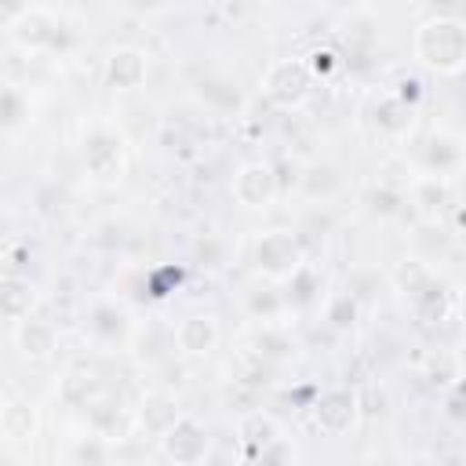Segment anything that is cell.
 <instances>
[{
  "label": "cell",
  "mask_w": 466,
  "mask_h": 466,
  "mask_svg": "<svg viewBox=\"0 0 466 466\" xmlns=\"http://www.w3.org/2000/svg\"><path fill=\"white\" fill-rule=\"evenodd\" d=\"M415 55L437 69L455 73L466 66V22L455 15H437L415 29Z\"/></svg>",
  "instance_id": "1"
},
{
  "label": "cell",
  "mask_w": 466,
  "mask_h": 466,
  "mask_svg": "<svg viewBox=\"0 0 466 466\" xmlns=\"http://www.w3.org/2000/svg\"><path fill=\"white\" fill-rule=\"evenodd\" d=\"M313 87V69L302 58H277L266 73H262V95L277 106V109H295L309 98Z\"/></svg>",
  "instance_id": "2"
},
{
  "label": "cell",
  "mask_w": 466,
  "mask_h": 466,
  "mask_svg": "<svg viewBox=\"0 0 466 466\" xmlns=\"http://www.w3.org/2000/svg\"><path fill=\"white\" fill-rule=\"evenodd\" d=\"M84 167L95 182H116L124 175V138L109 124H91V131L84 135Z\"/></svg>",
  "instance_id": "3"
},
{
  "label": "cell",
  "mask_w": 466,
  "mask_h": 466,
  "mask_svg": "<svg viewBox=\"0 0 466 466\" xmlns=\"http://www.w3.org/2000/svg\"><path fill=\"white\" fill-rule=\"evenodd\" d=\"M255 266L269 277H295L302 269V248L299 237L288 229H269L255 244Z\"/></svg>",
  "instance_id": "4"
},
{
  "label": "cell",
  "mask_w": 466,
  "mask_h": 466,
  "mask_svg": "<svg viewBox=\"0 0 466 466\" xmlns=\"http://www.w3.org/2000/svg\"><path fill=\"white\" fill-rule=\"evenodd\" d=\"M357 408H360V397L346 386H331L317 397L313 404V419L324 433H346L353 422H357Z\"/></svg>",
  "instance_id": "5"
},
{
  "label": "cell",
  "mask_w": 466,
  "mask_h": 466,
  "mask_svg": "<svg viewBox=\"0 0 466 466\" xmlns=\"http://www.w3.org/2000/svg\"><path fill=\"white\" fill-rule=\"evenodd\" d=\"M58 22L44 11V7H18L7 15V33L11 40H18L22 47H47L58 44Z\"/></svg>",
  "instance_id": "6"
},
{
  "label": "cell",
  "mask_w": 466,
  "mask_h": 466,
  "mask_svg": "<svg viewBox=\"0 0 466 466\" xmlns=\"http://www.w3.org/2000/svg\"><path fill=\"white\" fill-rule=\"evenodd\" d=\"M273 193H277V175H273V164L266 160H248L233 175V197L244 208H262L273 200Z\"/></svg>",
  "instance_id": "7"
},
{
  "label": "cell",
  "mask_w": 466,
  "mask_h": 466,
  "mask_svg": "<svg viewBox=\"0 0 466 466\" xmlns=\"http://www.w3.org/2000/svg\"><path fill=\"white\" fill-rule=\"evenodd\" d=\"M182 419V408L167 393H146L142 404L135 408V430H142L153 441H164Z\"/></svg>",
  "instance_id": "8"
},
{
  "label": "cell",
  "mask_w": 466,
  "mask_h": 466,
  "mask_svg": "<svg viewBox=\"0 0 466 466\" xmlns=\"http://www.w3.org/2000/svg\"><path fill=\"white\" fill-rule=\"evenodd\" d=\"M160 448H164V455H167L171 462L193 466V462H200L204 451H208V430H204L193 415H182L178 426L160 441Z\"/></svg>",
  "instance_id": "9"
},
{
  "label": "cell",
  "mask_w": 466,
  "mask_h": 466,
  "mask_svg": "<svg viewBox=\"0 0 466 466\" xmlns=\"http://www.w3.org/2000/svg\"><path fill=\"white\" fill-rule=\"evenodd\" d=\"M87 426L91 433H98L102 441H124L131 430H135V408H124L116 397H98L91 408H87Z\"/></svg>",
  "instance_id": "10"
},
{
  "label": "cell",
  "mask_w": 466,
  "mask_h": 466,
  "mask_svg": "<svg viewBox=\"0 0 466 466\" xmlns=\"http://www.w3.org/2000/svg\"><path fill=\"white\" fill-rule=\"evenodd\" d=\"M149 73V58L138 47H113L106 58V84L116 91H131L146 80Z\"/></svg>",
  "instance_id": "11"
},
{
  "label": "cell",
  "mask_w": 466,
  "mask_h": 466,
  "mask_svg": "<svg viewBox=\"0 0 466 466\" xmlns=\"http://www.w3.org/2000/svg\"><path fill=\"white\" fill-rule=\"evenodd\" d=\"M15 346L25 360H51L55 350H58V331L55 324L47 320H36V317H25L22 324H15Z\"/></svg>",
  "instance_id": "12"
},
{
  "label": "cell",
  "mask_w": 466,
  "mask_h": 466,
  "mask_svg": "<svg viewBox=\"0 0 466 466\" xmlns=\"http://www.w3.org/2000/svg\"><path fill=\"white\" fill-rule=\"evenodd\" d=\"M36 411L29 400L15 397L11 390L4 393V404H0V433L7 444H29L36 437Z\"/></svg>",
  "instance_id": "13"
},
{
  "label": "cell",
  "mask_w": 466,
  "mask_h": 466,
  "mask_svg": "<svg viewBox=\"0 0 466 466\" xmlns=\"http://www.w3.org/2000/svg\"><path fill=\"white\" fill-rule=\"evenodd\" d=\"M175 342H178L182 353H208V350L218 342V324H215V317H208V313H193V317L178 320V328H175Z\"/></svg>",
  "instance_id": "14"
},
{
  "label": "cell",
  "mask_w": 466,
  "mask_h": 466,
  "mask_svg": "<svg viewBox=\"0 0 466 466\" xmlns=\"http://www.w3.org/2000/svg\"><path fill=\"white\" fill-rule=\"evenodd\" d=\"M375 127H379L382 135H390V138L408 135V127H411V102H404L400 95L386 91V95L375 102Z\"/></svg>",
  "instance_id": "15"
},
{
  "label": "cell",
  "mask_w": 466,
  "mask_h": 466,
  "mask_svg": "<svg viewBox=\"0 0 466 466\" xmlns=\"http://www.w3.org/2000/svg\"><path fill=\"white\" fill-rule=\"evenodd\" d=\"M98 397H102V393H98V382H95L91 375H84V371H66L62 382H58V400H62L66 408H84V411H87Z\"/></svg>",
  "instance_id": "16"
},
{
  "label": "cell",
  "mask_w": 466,
  "mask_h": 466,
  "mask_svg": "<svg viewBox=\"0 0 466 466\" xmlns=\"http://www.w3.org/2000/svg\"><path fill=\"white\" fill-rule=\"evenodd\" d=\"M87 331L98 339V342H120L127 335V320L124 313L113 306V302H98L87 317Z\"/></svg>",
  "instance_id": "17"
},
{
  "label": "cell",
  "mask_w": 466,
  "mask_h": 466,
  "mask_svg": "<svg viewBox=\"0 0 466 466\" xmlns=\"http://www.w3.org/2000/svg\"><path fill=\"white\" fill-rule=\"evenodd\" d=\"M237 433H240V441H244V448H248L251 455H258V451H266L269 444H277V422H273L269 415H262V411L244 415L240 426H237Z\"/></svg>",
  "instance_id": "18"
},
{
  "label": "cell",
  "mask_w": 466,
  "mask_h": 466,
  "mask_svg": "<svg viewBox=\"0 0 466 466\" xmlns=\"http://www.w3.org/2000/svg\"><path fill=\"white\" fill-rule=\"evenodd\" d=\"M29 309H33V288H29V280H22L18 273H7V280H4V317L11 324H22L29 317Z\"/></svg>",
  "instance_id": "19"
},
{
  "label": "cell",
  "mask_w": 466,
  "mask_h": 466,
  "mask_svg": "<svg viewBox=\"0 0 466 466\" xmlns=\"http://www.w3.org/2000/svg\"><path fill=\"white\" fill-rule=\"evenodd\" d=\"M291 353H295V342H291L288 331H280V328H262V331L255 335V357H262L266 364L288 360Z\"/></svg>",
  "instance_id": "20"
},
{
  "label": "cell",
  "mask_w": 466,
  "mask_h": 466,
  "mask_svg": "<svg viewBox=\"0 0 466 466\" xmlns=\"http://www.w3.org/2000/svg\"><path fill=\"white\" fill-rule=\"evenodd\" d=\"M459 157H462V149H459V142L455 138H448V135H433L430 138V146H426V167H430V175H444V171H451L455 164H459Z\"/></svg>",
  "instance_id": "21"
},
{
  "label": "cell",
  "mask_w": 466,
  "mask_h": 466,
  "mask_svg": "<svg viewBox=\"0 0 466 466\" xmlns=\"http://www.w3.org/2000/svg\"><path fill=\"white\" fill-rule=\"evenodd\" d=\"M430 280H433L430 269H426L422 262H415V258H404V262L393 266V284H397V291H404L408 299H415Z\"/></svg>",
  "instance_id": "22"
},
{
  "label": "cell",
  "mask_w": 466,
  "mask_h": 466,
  "mask_svg": "<svg viewBox=\"0 0 466 466\" xmlns=\"http://www.w3.org/2000/svg\"><path fill=\"white\" fill-rule=\"evenodd\" d=\"M200 98L211 102L215 109H237V106H240L237 84H229V80H222V76H204V80H200Z\"/></svg>",
  "instance_id": "23"
},
{
  "label": "cell",
  "mask_w": 466,
  "mask_h": 466,
  "mask_svg": "<svg viewBox=\"0 0 466 466\" xmlns=\"http://www.w3.org/2000/svg\"><path fill=\"white\" fill-rule=\"evenodd\" d=\"M411 197H415L419 208H426V211H441V208L448 204V186H444V178H437V175H422V178H415Z\"/></svg>",
  "instance_id": "24"
},
{
  "label": "cell",
  "mask_w": 466,
  "mask_h": 466,
  "mask_svg": "<svg viewBox=\"0 0 466 466\" xmlns=\"http://www.w3.org/2000/svg\"><path fill=\"white\" fill-rule=\"evenodd\" d=\"M73 466H109V441H102L98 433L80 437L73 444Z\"/></svg>",
  "instance_id": "25"
},
{
  "label": "cell",
  "mask_w": 466,
  "mask_h": 466,
  "mask_svg": "<svg viewBox=\"0 0 466 466\" xmlns=\"http://www.w3.org/2000/svg\"><path fill=\"white\" fill-rule=\"evenodd\" d=\"M328 320H331L335 328H350V324L357 320V299H353L350 291L331 295V302H328Z\"/></svg>",
  "instance_id": "26"
},
{
  "label": "cell",
  "mask_w": 466,
  "mask_h": 466,
  "mask_svg": "<svg viewBox=\"0 0 466 466\" xmlns=\"http://www.w3.org/2000/svg\"><path fill=\"white\" fill-rule=\"evenodd\" d=\"M284 306V299L273 291V288H262V291H255L251 299H248V309L255 313V317H262V320H273V313Z\"/></svg>",
  "instance_id": "27"
},
{
  "label": "cell",
  "mask_w": 466,
  "mask_h": 466,
  "mask_svg": "<svg viewBox=\"0 0 466 466\" xmlns=\"http://www.w3.org/2000/svg\"><path fill=\"white\" fill-rule=\"evenodd\" d=\"M0 116H4V127H7V131L22 120V95H18V87H15V84H7V87H4V113H0Z\"/></svg>",
  "instance_id": "28"
},
{
  "label": "cell",
  "mask_w": 466,
  "mask_h": 466,
  "mask_svg": "<svg viewBox=\"0 0 466 466\" xmlns=\"http://www.w3.org/2000/svg\"><path fill=\"white\" fill-rule=\"evenodd\" d=\"M309 58H313V62H309V69H313V73H320V69H331V66L339 62V58H335V51H313Z\"/></svg>",
  "instance_id": "29"
}]
</instances>
